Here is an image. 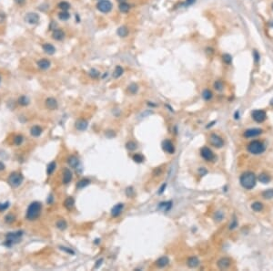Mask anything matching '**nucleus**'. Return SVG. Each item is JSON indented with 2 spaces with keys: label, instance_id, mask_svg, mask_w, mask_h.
Segmentation results:
<instances>
[{
  "label": "nucleus",
  "instance_id": "1",
  "mask_svg": "<svg viewBox=\"0 0 273 271\" xmlns=\"http://www.w3.org/2000/svg\"><path fill=\"white\" fill-rule=\"evenodd\" d=\"M42 211V205L39 202H33L28 206L26 213V218L29 221H34L39 217Z\"/></svg>",
  "mask_w": 273,
  "mask_h": 271
},
{
  "label": "nucleus",
  "instance_id": "2",
  "mask_svg": "<svg viewBox=\"0 0 273 271\" xmlns=\"http://www.w3.org/2000/svg\"><path fill=\"white\" fill-rule=\"evenodd\" d=\"M239 181H240V184L242 185V187H244L247 190H250L255 187L257 178H256V175L252 172H246L241 174Z\"/></svg>",
  "mask_w": 273,
  "mask_h": 271
},
{
  "label": "nucleus",
  "instance_id": "3",
  "mask_svg": "<svg viewBox=\"0 0 273 271\" xmlns=\"http://www.w3.org/2000/svg\"><path fill=\"white\" fill-rule=\"evenodd\" d=\"M23 231H16V232H10L6 235V240L4 242V246L7 247H11L15 245H17L21 241V238L23 236Z\"/></svg>",
  "mask_w": 273,
  "mask_h": 271
},
{
  "label": "nucleus",
  "instance_id": "4",
  "mask_svg": "<svg viewBox=\"0 0 273 271\" xmlns=\"http://www.w3.org/2000/svg\"><path fill=\"white\" fill-rule=\"evenodd\" d=\"M24 175L19 172H14L9 175L7 182L10 184V186L13 188H17L23 183Z\"/></svg>",
  "mask_w": 273,
  "mask_h": 271
},
{
  "label": "nucleus",
  "instance_id": "5",
  "mask_svg": "<svg viewBox=\"0 0 273 271\" xmlns=\"http://www.w3.org/2000/svg\"><path fill=\"white\" fill-rule=\"evenodd\" d=\"M265 145L263 142L260 141H253L251 142L248 146V151L252 153V154H260L265 151Z\"/></svg>",
  "mask_w": 273,
  "mask_h": 271
},
{
  "label": "nucleus",
  "instance_id": "6",
  "mask_svg": "<svg viewBox=\"0 0 273 271\" xmlns=\"http://www.w3.org/2000/svg\"><path fill=\"white\" fill-rule=\"evenodd\" d=\"M112 7H113V5L109 0H100L97 4V8L102 13H109L111 11Z\"/></svg>",
  "mask_w": 273,
  "mask_h": 271
},
{
  "label": "nucleus",
  "instance_id": "7",
  "mask_svg": "<svg viewBox=\"0 0 273 271\" xmlns=\"http://www.w3.org/2000/svg\"><path fill=\"white\" fill-rule=\"evenodd\" d=\"M251 115H252L253 120L257 121V123H263L267 118L266 112L262 110H255L252 111Z\"/></svg>",
  "mask_w": 273,
  "mask_h": 271
},
{
  "label": "nucleus",
  "instance_id": "8",
  "mask_svg": "<svg viewBox=\"0 0 273 271\" xmlns=\"http://www.w3.org/2000/svg\"><path fill=\"white\" fill-rule=\"evenodd\" d=\"M201 156L202 158H204L207 162H210V161H213L214 159H215V155H214L213 152L210 150V148L208 147H204L201 149Z\"/></svg>",
  "mask_w": 273,
  "mask_h": 271
},
{
  "label": "nucleus",
  "instance_id": "9",
  "mask_svg": "<svg viewBox=\"0 0 273 271\" xmlns=\"http://www.w3.org/2000/svg\"><path fill=\"white\" fill-rule=\"evenodd\" d=\"M210 141L211 144L214 147H217V148H220L224 144L223 140L217 134H211L210 137Z\"/></svg>",
  "mask_w": 273,
  "mask_h": 271
},
{
  "label": "nucleus",
  "instance_id": "10",
  "mask_svg": "<svg viewBox=\"0 0 273 271\" xmlns=\"http://www.w3.org/2000/svg\"><path fill=\"white\" fill-rule=\"evenodd\" d=\"M162 148L164 152L169 153V154H173L175 152V147L174 144L172 143V142L169 140H165L162 142Z\"/></svg>",
  "mask_w": 273,
  "mask_h": 271
},
{
  "label": "nucleus",
  "instance_id": "11",
  "mask_svg": "<svg viewBox=\"0 0 273 271\" xmlns=\"http://www.w3.org/2000/svg\"><path fill=\"white\" fill-rule=\"evenodd\" d=\"M25 21L26 23L34 25L36 24L39 21V16L36 13H28L26 14V16L25 17Z\"/></svg>",
  "mask_w": 273,
  "mask_h": 271
},
{
  "label": "nucleus",
  "instance_id": "12",
  "mask_svg": "<svg viewBox=\"0 0 273 271\" xmlns=\"http://www.w3.org/2000/svg\"><path fill=\"white\" fill-rule=\"evenodd\" d=\"M217 265H218V268L219 269H221V270L227 269L228 268H229V266L231 265V259L229 258V257H222L218 260Z\"/></svg>",
  "mask_w": 273,
  "mask_h": 271
},
{
  "label": "nucleus",
  "instance_id": "13",
  "mask_svg": "<svg viewBox=\"0 0 273 271\" xmlns=\"http://www.w3.org/2000/svg\"><path fill=\"white\" fill-rule=\"evenodd\" d=\"M73 178V174L70 169L68 168H64L63 170V184H67L71 182Z\"/></svg>",
  "mask_w": 273,
  "mask_h": 271
},
{
  "label": "nucleus",
  "instance_id": "14",
  "mask_svg": "<svg viewBox=\"0 0 273 271\" xmlns=\"http://www.w3.org/2000/svg\"><path fill=\"white\" fill-rule=\"evenodd\" d=\"M261 132H262V130H260V129H257V128L249 129L244 132V136L247 137V138H252V137H256V136L261 134Z\"/></svg>",
  "mask_w": 273,
  "mask_h": 271
},
{
  "label": "nucleus",
  "instance_id": "15",
  "mask_svg": "<svg viewBox=\"0 0 273 271\" xmlns=\"http://www.w3.org/2000/svg\"><path fill=\"white\" fill-rule=\"evenodd\" d=\"M123 208H124V205H123V204L119 203V204L116 205L113 207V208H112V210H111V215H112V216H113V217L119 216V215L122 213Z\"/></svg>",
  "mask_w": 273,
  "mask_h": 271
},
{
  "label": "nucleus",
  "instance_id": "16",
  "mask_svg": "<svg viewBox=\"0 0 273 271\" xmlns=\"http://www.w3.org/2000/svg\"><path fill=\"white\" fill-rule=\"evenodd\" d=\"M46 107L49 110H56L57 108V102L54 98H47L46 100Z\"/></svg>",
  "mask_w": 273,
  "mask_h": 271
},
{
  "label": "nucleus",
  "instance_id": "17",
  "mask_svg": "<svg viewBox=\"0 0 273 271\" xmlns=\"http://www.w3.org/2000/svg\"><path fill=\"white\" fill-rule=\"evenodd\" d=\"M67 163L71 168L77 169L78 166L79 165V159L75 155H70L67 158Z\"/></svg>",
  "mask_w": 273,
  "mask_h": 271
},
{
  "label": "nucleus",
  "instance_id": "18",
  "mask_svg": "<svg viewBox=\"0 0 273 271\" xmlns=\"http://www.w3.org/2000/svg\"><path fill=\"white\" fill-rule=\"evenodd\" d=\"M52 38L54 39L55 40H57V41H60L62 40L64 38H65V33H64V31L62 29H55L53 31L52 33Z\"/></svg>",
  "mask_w": 273,
  "mask_h": 271
},
{
  "label": "nucleus",
  "instance_id": "19",
  "mask_svg": "<svg viewBox=\"0 0 273 271\" xmlns=\"http://www.w3.org/2000/svg\"><path fill=\"white\" fill-rule=\"evenodd\" d=\"M88 125V121H87L84 120V119H80V120L77 121V123H76V128H77V130H78V131H83L87 130Z\"/></svg>",
  "mask_w": 273,
  "mask_h": 271
},
{
  "label": "nucleus",
  "instance_id": "20",
  "mask_svg": "<svg viewBox=\"0 0 273 271\" xmlns=\"http://www.w3.org/2000/svg\"><path fill=\"white\" fill-rule=\"evenodd\" d=\"M169 263V259L168 257H159L156 261V266L158 268H165L166 266H168Z\"/></svg>",
  "mask_w": 273,
  "mask_h": 271
},
{
  "label": "nucleus",
  "instance_id": "21",
  "mask_svg": "<svg viewBox=\"0 0 273 271\" xmlns=\"http://www.w3.org/2000/svg\"><path fill=\"white\" fill-rule=\"evenodd\" d=\"M51 65V63L49 60H47V58H42V60L37 61V66H38L39 68L41 70H47Z\"/></svg>",
  "mask_w": 273,
  "mask_h": 271
},
{
  "label": "nucleus",
  "instance_id": "22",
  "mask_svg": "<svg viewBox=\"0 0 273 271\" xmlns=\"http://www.w3.org/2000/svg\"><path fill=\"white\" fill-rule=\"evenodd\" d=\"M187 265L189 266V268H197L198 266L200 265V260L197 257H191L188 259V261H187Z\"/></svg>",
  "mask_w": 273,
  "mask_h": 271
},
{
  "label": "nucleus",
  "instance_id": "23",
  "mask_svg": "<svg viewBox=\"0 0 273 271\" xmlns=\"http://www.w3.org/2000/svg\"><path fill=\"white\" fill-rule=\"evenodd\" d=\"M43 129L38 125H35L30 129V133L33 137H39L42 134Z\"/></svg>",
  "mask_w": 273,
  "mask_h": 271
},
{
  "label": "nucleus",
  "instance_id": "24",
  "mask_svg": "<svg viewBox=\"0 0 273 271\" xmlns=\"http://www.w3.org/2000/svg\"><path fill=\"white\" fill-rule=\"evenodd\" d=\"M43 49H44V51L49 55H53L56 52V47L52 44H49V43H46V44L43 45Z\"/></svg>",
  "mask_w": 273,
  "mask_h": 271
},
{
  "label": "nucleus",
  "instance_id": "25",
  "mask_svg": "<svg viewBox=\"0 0 273 271\" xmlns=\"http://www.w3.org/2000/svg\"><path fill=\"white\" fill-rule=\"evenodd\" d=\"M171 206H172V202L171 201H169V202H162V203H160L158 206V208L159 210H162L164 212H168Z\"/></svg>",
  "mask_w": 273,
  "mask_h": 271
},
{
  "label": "nucleus",
  "instance_id": "26",
  "mask_svg": "<svg viewBox=\"0 0 273 271\" xmlns=\"http://www.w3.org/2000/svg\"><path fill=\"white\" fill-rule=\"evenodd\" d=\"M74 205H75V200L72 196H69V197H67L65 200V202H64V206H65L67 210H72Z\"/></svg>",
  "mask_w": 273,
  "mask_h": 271
},
{
  "label": "nucleus",
  "instance_id": "27",
  "mask_svg": "<svg viewBox=\"0 0 273 271\" xmlns=\"http://www.w3.org/2000/svg\"><path fill=\"white\" fill-rule=\"evenodd\" d=\"M117 35L121 37V38H125V37H127L128 35V29H127V26H120V28L117 29Z\"/></svg>",
  "mask_w": 273,
  "mask_h": 271
},
{
  "label": "nucleus",
  "instance_id": "28",
  "mask_svg": "<svg viewBox=\"0 0 273 271\" xmlns=\"http://www.w3.org/2000/svg\"><path fill=\"white\" fill-rule=\"evenodd\" d=\"M89 183H90V181H89L88 179H86V178L81 179V180L78 181V184H77V187H78V189L85 188L86 186H88V185L89 184Z\"/></svg>",
  "mask_w": 273,
  "mask_h": 271
},
{
  "label": "nucleus",
  "instance_id": "29",
  "mask_svg": "<svg viewBox=\"0 0 273 271\" xmlns=\"http://www.w3.org/2000/svg\"><path fill=\"white\" fill-rule=\"evenodd\" d=\"M56 168H57V163H56V162H55V161L51 162V163L49 164V165H47V175H51L53 173L55 172Z\"/></svg>",
  "mask_w": 273,
  "mask_h": 271
},
{
  "label": "nucleus",
  "instance_id": "30",
  "mask_svg": "<svg viewBox=\"0 0 273 271\" xmlns=\"http://www.w3.org/2000/svg\"><path fill=\"white\" fill-rule=\"evenodd\" d=\"M259 181L262 184H268L270 181V177L267 173H260L259 175Z\"/></svg>",
  "mask_w": 273,
  "mask_h": 271
},
{
  "label": "nucleus",
  "instance_id": "31",
  "mask_svg": "<svg viewBox=\"0 0 273 271\" xmlns=\"http://www.w3.org/2000/svg\"><path fill=\"white\" fill-rule=\"evenodd\" d=\"M18 104L21 105V106H28L29 104V99L25 96V95H22L21 97L18 98Z\"/></svg>",
  "mask_w": 273,
  "mask_h": 271
},
{
  "label": "nucleus",
  "instance_id": "32",
  "mask_svg": "<svg viewBox=\"0 0 273 271\" xmlns=\"http://www.w3.org/2000/svg\"><path fill=\"white\" fill-rule=\"evenodd\" d=\"M119 10H120L122 13H127L128 11H129V8H130L129 5H128L127 3H126V2L120 3V5H119Z\"/></svg>",
  "mask_w": 273,
  "mask_h": 271
},
{
  "label": "nucleus",
  "instance_id": "33",
  "mask_svg": "<svg viewBox=\"0 0 273 271\" xmlns=\"http://www.w3.org/2000/svg\"><path fill=\"white\" fill-rule=\"evenodd\" d=\"M56 226H57V227L58 228V229L65 230L66 228H67V222L64 220V219H60V220H58V221L57 222Z\"/></svg>",
  "mask_w": 273,
  "mask_h": 271
},
{
  "label": "nucleus",
  "instance_id": "34",
  "mask_svg": "<svg viewBox=\"0 0 273 271\" xmlns=\"http://www.w3.org/2000/svg\"><path fill=\"white\" fill-rule=\"evenodd\" d=\"M23 142H24V137L22 135L18 134V135L15 136V138H14V144H16L17 146H20L23 143Z\"/></svg>",
  "mask_w": 273,
  "mask_h": 271
},
{
  "label": "nucleus",
  "instance_id": "35",
  "mask_svg": "<svg viewBox=\"0 0 273 271\" xmlns=\"http://www.w3.org/2000/svg\"><path fill=\"white\" fill-rule=\"evenodd\" d=\"M123 72H124L123 68H122L120 66H117L116 68H115V70H114V73H113V77H114L115 79L119 78V77L122 75V74H123Z\"/></svg>",
  "mask_w": 273,
  "mask_h": 271
},
{
  "label": "nucleus",
  "instance_id": "36",
  "mask_svg": "<svg viewBox=\"0 0 273 271\" xmlns=\"http://www.w3.org/2000/svg\"><path fill=\"white\" fill-rule=\"evenodd\" d=\"M58 8H60L62 11H67V10L70 8V5H69V3H67V1H62L58 4Z\"/></svg>",
  "mask_w": 273,
  "mask_h": 271
},
{
  "label": "nucleus",
  "instance_id": "37",
  "mask_svg": "<svg viewBox=\"0 0 273 271\" xmlns=\"http://www.w3.org/2000/svg\"><path fill=\"white\" fill-rule=\"evenodd\" d=\"M212 96H213V94H212V92L210 91V89H205L204 91L202 92V97H203V99H204L205 100H211Z\"/></svg>",
  "mask_w": 273,
  "mask_h": 271
},
{
  "label": "nucleus",
  "instance_id": "38",
  "mask_svg": "<svg viewBox=\"0 0 273 271\" xmlns=\"http://www.w3.org/2000/svg\"><path fill=\"white\" fill-rule=\"evenodd\" d=\"M262 196H263L265 199L273 198V189H268V190L264 191V192L262 193Z\"/></svg>",
  "mask_w": 273,
  "mask_h": 271
},
{
  "label": "nucleus",
  "instance_id": "39",
  "mask_svg": "<svg viewBox=\"0 0 273 271\" xmlns=\"http://www.w3.org/2000/svg\"><path fill=\"white\" fill-rule=\"evenodd\" d=\"M251 208H252L256 212H260L262 209H263V205H262L261 203H260V202H256V203L252 204V205H251Z\"/></svg>",
  "mask_w": 273,
  "mask_h": 271
},
{
  "label": "nucleus",
  "instance_id": "40",
  "mask_svg": "<svg viewBox=\"0 0 273 271\" xmlns=\"http://www.w3.org/2000/svg\"><path fill=\"white\" fill-rule=\"evenodd\" d=\"M58 18H59L60 20L66 21V20H67L69 18H70V15H69V13L67 11H62V12H60L59 14H58Z\"/></svg>",
  "mask_w": 273,
  "mask_h": 271
},
{
  "label": "nucleus",
  "instance_id": "41",
  "mask_svg": "<svg viewBox=\"0 0 273 271\" xmlns=\"http://www.w3.org/2000/svg\"><path fill=\"white\" fill-rule=\"evenodd\" d=\"M133 160L138 163H140L145 160V158H144V156L141 154V153H136V154L133 155Z\"/></svg>",
  "mask_w": 273,
  "mask_h": 271
},
{
  "label": "nucleus",
  "instance_id": "42",
  "mask_svg": "<svg viewBox=\"0 0 273 271\" xmlns=\"http://www.w3.org/2000/svg\"><path fill=\"white\" fill-rule=\"evenodd\" d=\"M16 217L13 214H8L5 216V222L7 223V224H12V223L15 221Z\"/></svg>",
  "mask_w": 273,
  "mask_h": 271
},
{
  "label": "nucleus",
  "instance_id": "43",
  "mask_svg": "<svg viewBox=\"0 0 273 271\" xmlns=\"http://www.w3.org/2000/svg\"><path fill=\"white\" fill-rule=\"evenodd\" d=\"M138 89V85L135 84V83H132L131 85H129V87H128V91H129L131 94L137 93Z\"/></svg>",
  "mask_w": 273,
  "mask_h": 271
},
{
  "label": "nucleus",
  "instance_id": "44",
  "mask_svg": "<svg viewBox=\"0 0 273 271\" xmlns=\"http://www.w3.org/2000/svg\"><path fill=\"white\" fill-rule=\"evenodd\" d=\"M222 58H223V61L226 63V64H231L232 62V57L229 54H224L222 56Z\"/></svg>",
  "mask_w": 273,
  "mask_h": 271
},
{
  "label": "nucleus",
  "instance_id": "45",
  "mask_svg": "<svg viewBox=\"0 0 273 271\" xmlns=\"http://www.w3.org/2000/svg\"><path fill=\"white\" fill-rule=\"evenodd\" d=\"M214 88H215V89H217V90H222L223 89V88H224V85H223V83H222V81H217L215 83H214Z\"/></svg>",
  "mask_w": 273,
  "mask_h": 271
},
{
  "label": "nucleus",
  "instance_id": "46",
  "mask_svg": "<svg viewBox=\"0 0 273 271\" xmlns=\"http://www.w3.org/2000/svg\"><path fill=\"white\" fill-rule=\"evenodd\" d=\"M136 148H137V143H136V142H128L127 143V150L134 151V150H136Z\"/></svg>",
  "mask_w": 273,
  "mask_h": 271
},
{
  "label": "nucleus",
  "instance_id": "47",
  "mask_svg": "<svg viewBox=\"0 0 273 271\" xmlns=\"http://www.w3.org/2000/svg\"><path fill=\"white\" fill-rule=\"evenodd\" d=\"M10 204L9 202H5V203H0V212H4L6 211L8 207H9Z\"/></svg>",
  "mask_w": 273,
  "mask_h": 271
},
{
  "label": "nucleus",
  "instance_id": "48",
  "mask_svg": "<svg viewBox=\"0 0 273 271\" xmlns=\"http://www.w3.org/2000/svg\"><path fill=\"white\" fill-rule=\"evenodd\" d=\"M89 75L92 77V78L96 79V78H98V77L99 76V72H98V70H96L95 68H93V70H91L89 71Z\"/></svg>",
  "mask_w": 273,
  "mask_h": 271
},
{
  "label": "nucleus",
  "instance_id": "49",
  "mask_svg": "<svg viewBox=\"0 0 273 271\" xmlns=\"http://www.w3.org/2000/svg\"><path fill=\"white\" fill-rule=\"evenodd\" d=\"M60 248H61V250L65 251V252H67V253H68V254H72V255L75 254V252L72 250L71 248H68V247H60Z\"/></svg>",
  "mask_w": 273,
  "mask_h": 271
},
{
  "label": "nucleus",
  "instance_id": "50",
  "mask_svg": "<svg viewBox=\"0 0 273 271\" xmlns=\"http://www.w3.org/2000/svg\"><path fill=\"white\" fill-rule=\"evenodd\" d=\"M253 55H254V58H255V60H256V61H259V60H260V55H259V53L257 52L256 50H254Z\"/></svg>",
  "mask_w": 273,
  "mask_h": 271
},
{
  "label": "nucleus",
  "instance_id": "51",
  "mask_svg": "<svg viewBox=\"0 0 273 271\" xmlns=\"http://www.w3.org/2000/svg\"><path fill=\"white\" fill-rule=\"evenodd\" d=\"M166 186H167V184H166L162 185V186H161V188L159 189V192H158V194H162V193L164 192V189L166 188Z\"/></svg>",
  "mask_w": 273,
  "mask_h": 271
},
{
  "label": "nucleus",
  "instance_id": "52",
  "mask_svg": "<svg viewBox=\"0 0 273 271\" xmlns=\"http://www.w3.org/2000/svg\"><path fill=\"white\" fill-rule=\"evenodd\" d=\"M15 2L17 3L18 5H23V4H25V2H26V0H15Z\"/></svg>",
  "mask_w": 273,
  "mask_h": 271
},
{
  "label": "nucleus",
  "instance_id": "53",
  "mask_svg": "<svg viewBox=\"0 0 273 271\" xmlns=\"http://www.w3.org/2000/svg\"><path fill=\"white\" fill-rule=\"evenodd\" d=\"M5 168H6V165H5V164H4V163L0 162V172L4 171V170H5Z\"/></svg>",
  "mask_w": 273,
  "mask_h": 271
},
{
  "label": "nucleus",
  "instance_id": "54",
  "mask_svg": "<svg viewBox=\"0 0 273 271\" xmlns=\"http://www.w3.org/2000/svg\"><path fill=\"white\" fill-rule=\"evenodd\" d=\"M195 1L196 0H186V5L189 6V5H192L193 3H195Z\"/></svg>",
  "mask_w": 273,
  "mask_h": 271
},
{
  "label": "nucleus",
  "instance_id": "55",
  "mask_svg": "<svg viewBox=\"0 0 273 271\" xmlns=\"http://www.w3.org/2000/svg\"><path fill=\"white\" fill-rule=\"evenodd\" d=\"M117 2H120V3H122V2H125L126 0H117Z\"/></svg>",
  "mask_w": 273,
  "mask_h": 271
},
{
  "label": "nucleus",
  "instance_id": "56",
  "mask_svg": "<svg viewBox=\"0 0 273 271\" xmlns=\"http://www.w3.org/2000/svg\"><path fill=\"white\" fill-rule=\"evenodd\" d=\"M270 26H273V21H272V22L270 23Z\"/></svg>",
  "mask_w": 273,
  "mask_h": 271
},
{
  "label": "nucleus",
  "instance_id": "57",
  "mask_svg": "<svg viewBox=\"0 0 273 271\" xmlns=\"http://www.w3.org/2000/svg\"><path fill=\"white\" fill-rule=\"evenodd\" d=\"M271 7H272V10H273V3H272V6H271Z\"/></svg>",
  "mask_w": 273,
  "mask_h": 271
},
{
  "label": "nucleus",
  "instance_id": "58",
  "mask_svg": "<svg viewBox=\"0 0 273 271\" xmlns=\"http://www.w3.org/2000/svg\"><path fill=\"white\" fill-rule=\"evenodd\" d=\"M0 83H1V77H0Z\"/></svg>",
  "mask_w": 273,
  "mask_h": 271
}]
</instances>
